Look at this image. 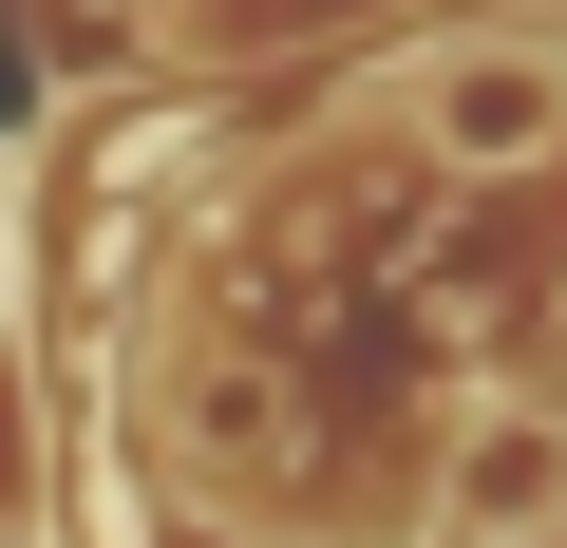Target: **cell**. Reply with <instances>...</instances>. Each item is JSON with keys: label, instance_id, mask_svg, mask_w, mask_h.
<instances>
[{"label": "cell", "instance_id": "cell-1", "mask_svg": "<svg viewBox=\"0 0 567 548\" xmlns=\"http://www.w3.org/2000/svg\"><path fill=\"white\" fill-rule=\"evenodd\" d=\"M379 114H398V152H416L435 189H529V170H567V58H548V39H435V58L379 76Z\"/></svg>", "mask_w": 567, "mask_h": 548}, {"label": "cell", "instance_id": "cell-2", "mask_svg": "<svg viewBox=\"0 0 567 548\" xmlns=\"http://www.w3.org/2000/svg\"><path fill=\"white\" fill-rule=\"evenodd\" d=\"M416 510H435V548H548L567 529V397H473Z\"/></svg>", "mask_w": 567, "mask_h": 548}, {"label": "cell", "instance_id": "cell-3", "mask_svg": "<svg viewBox=\"0 0 567 548\" xmlns=\"http://www.w3.org/2000/svg\"><path fill=\"white\" fill-rule=\"evenodd\" d=\"M0 548H20V529H0Z\"/></svg>", "mask_w": 567, "mask_h": 548}]
</instances>
